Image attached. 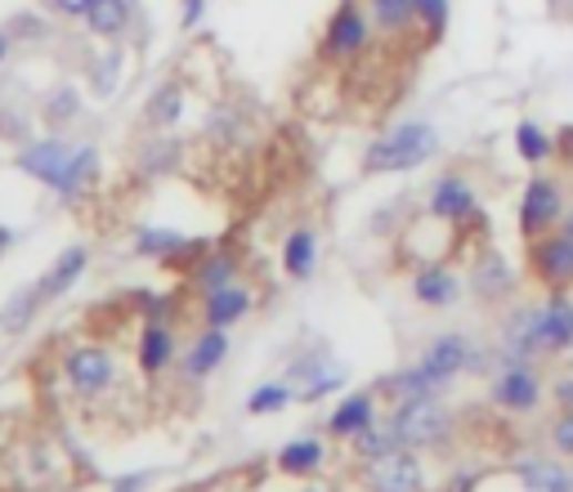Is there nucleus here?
Returning a JSON list of instances; mask_svg holds the SVG:
<instances>
[{
	"instance_id": "obj_13",
	"label": "nucleus",
	"mask_w": 573,
	"mask_h": 492,
	"mask_svg": "<svg viewBox=\"0 0 573 492\" xmlns=\"http://www.w3.org/2000/svg\"><path fill=\"white\" fill-rule=\"evenodd\" d=\"M573 345V305L555 296L542 309V349H569Z\"/></svg>"
},
{
	"instance_id": "obj_31",
	"label": "nucleus",
	"mask_w": 573,
	"mask_h": 492,
	"mask_svg": "<svg viewBox=\"0 0 573 492\" xmlns=\"http://www.w3.org/2000/svg\"><path fill=\"white\" fill-rule=\"evenodd\" d=\"M287 394H291L287 386H260V390L252 394V403H247V408H252V412H274V408H283V403H287Z\"/></svg>"
},
{
	"instance_id": "obj_7",
	"label": "nucleus",
	"mask_w": 573,
	"mask_h": 492,
	"mask_svg": "<svg viewBox=\"0 0 573 492\" xmlns=\"http://www.w3.org/2000/svg\"><path fill=\"white\" fill-rule=\"evenodd\" d=\"M68 377H72V386H76L81 394L108 390V386H112V358H108V349H94V345L76 349V353L68 358Z\"/></svg>"
},
{
	"instance_id": "obj_14",
	"label": "nucleus",
	"mask_w": 573,
	"mask_h": 492,
	"mask_svg": "<svg viewBox=\"0 0 573 492\" xmlns=\"http://www.w3.org/2000/svg\"><path fill=\"white\" fill-rule=\"evenodd\" d=\"M430 211H434L439 219H462V215L475 211V193H471L462 180H439V184H434Z\"/></svg>"
},
{
	"instance_id": "obj_22",
	"label": "nucleus",
	"mask_w": 573,
	"mask_h": 492,
	"mask_svg": "<svg viewBox=\"0 0 573 492\" xmlns=\"http://www.w3.org/2000/svg\"><path fill=\"white\" fill-rule=\"evenodd\" d=\"M318 461H323L318 439H296V443H287L283 457H278V465H283L287 474H309V470H318Z\"/></svg>"
},
{
	"instance_id": "obj_8",
	"label": "nucleus",
	"mask_w": 573,
	"mask_h": 492,
	"mask_svg": "<svg viewBox=\"0 0 573 492\" xmlns=\"http://www.w3.org/2000/svg\"><path fill=\"white\" fill-rule=\"evenodd\" d=\"M462 362H467V340L462 336H439L430 349H426V358H421V372L434 381V390L443 386V381H452L457 372H462Z\"/></svg>"
},
{
	"instance_id": "obj_32",
	"label": "nucleus",
	"mask_w": 573,
	"mask_h": 492,
	"mask_svg": "<svg viewBox=\"0 0 573 492\" xmlns=\"http://www.w3.org/2000/svg\"><path fill=\"white\" fill-rule=\"evenodd\" d=\"M72 112H76V90H68V85L54 90L50 103H45V116H50V121H68Z\"/></svg>"
},
{
	"instance_id": "obj_3",
	"label": "nucleus",
	"mask_w": 573,
	"mask_h": 492,
	"mask_svg": "<svg viewBox=\"0 0 573 492\" xmlns=\"http://www.w3.org/2000/svg\"><path fill=\"white\" fill-rule=\"evenodd\" d=\"M560 184L555 180H546V175H538V180H529V188H524V197H520V228H524V237H542L555 219H560Z\"/></svg>"
},
{
	"instance_id": "obj_41",
	"label": "nucleus",
	"mask_w": 573,
	"mask_h": 492,
	"mask_svg": "<svg viewBox=\"0 0 573 492\" xmlns=\"http://www.w3.org/2000/svg\"><path fill=\"white\" fill-rule=\"evenodd\" d=\"M117 492H140V479H122V488Z\"/></svg>"
},
{
	"instance_id": "obj_39",
	"label": "nucleus",
	"mask_w": 573,
	"mask_h": 492,
	"mask_svg": "<svg viewBox=\"0 0 573 492\" xmlns=\"http://www.w3.org/2000/svg\"><path fill=\"white\" fill-rule=\"evenodd\" d=\"M560 148H564V157L573 162V131H564V140H560Z\"/></svg>"
},
{
	"instance_id": "obj_25",
	"label": "nucleus",
	"mask_w": 573,
	"mask_h": 492,
	"mask_svg": "<svg viewBox=\"0 0 573 492\" xmlns=\"http://www.w3.org/2000/svg\"><path fill=\"white\" fill-rule=\"evenodd\" d=\"M180 107H184V94H180V85H162V90L153 94V103H149L153 126H175Z\"/></svg>"
},
{
	"instance_id": "obj_20",
	"label": "nucleus",
	"mask_w": 573,
	"mask_h": 492,
	"mask_svg": "<svg viewBox=\"0 0 573 492\" xmlns=\"http://www.w3.org/2000/svg\"><path fill=\"white\" fill-rule=\"evenodd\" d=\"M412 291H417V300L421 305H448L452 296H457V283H452V274L448 269H421L417 278H412Z\"/></svg>"
},
{
	"instance_id": "obj_33",
	"label": "nucleus",
	"mask_w": 573,
	"mask_h": 492,
	"mask_svg": "<svg viewBox=\"0 0 573 492\" xmlns=\"http://www.w3.org/2000/svg\"><path fill=\"white\" fill-rule=\"evenodd\" d=\"M117 68H122V54H103V59H99V72H94V90H99V94H112Z\"/></svg>"
},
{
	"instance_id": "obj_1",
	"label": "nucleus",
	"mask_w": 573,
	"mask_h": 492,
	"mask_svg": "<svg viewBox=\"0 0 573 492\" xmlns=\"http://www.w3.org/2000/svg\"><path fill=\"white\" fill-rule=\"evenodd\" d=\"M434 144H439L434 131L421 126V121H412V126H399V131H390L386 140L372 144L368 171H412L434 153Z\"/></svg>"
},
{
	"instance_id": "obj_30",
	"label": "nucleus",
	"mask_w": 573,
	"mask_h": 492,
	"mask_svg": "<svg viewBox=\"0 0 573 492\" xmlns=\"http://www.w3.org/2000/svg\"><path fill=\"white\" fill-rule=\"evenodd\" d=\"M417 19L430 28V37H439L448 23V0H417Z\"/></svg>"
},
{
	"instance_id": "obj_9",
	"label": "nucleus",
	"mask_w": 573,
	"mask_h": 492,
	"mask_svg": "<svg viewBox=\"0 0 573 492\" xmlns=\"http://www.w3.org/2000/svg\"><path fill=\"white\" fill-rule=\"evenodd\" d=\"M68 162H72V153H68L59 140L32 144V148H23V157H19V166H23L28 175H37L41 184H50V188H59V180H63Z\"/></svg>"
},
{
	"instance_id": "obj_37",
	"label": "nucleus",
	"mask_w": 573,
	"mask_h": 492,
	"mask_svg": "<svg viewBox=\"0 0 573 492\" xmlns=\"http://www.w3.org/2000/svg\"><path fill=\"white\" fill-rule=\"evenodd\" d=\"M202 10H206V0H184V28H193L202 19Z\"/></svg>"
},
{
	"instance_id": "obj_5",
	"label": "nucleus",
	"mask_w": 573,
	"mask_h": 492,
	"mask_svg": "<svg viewBox=\"0 0 573 492\" xmlns=\"http://www.w3.org/2000/svg\"><path fill=\"white\" fill-rule=\"evenodd\" d=\"M368 488L372 492H417L421 488V465L412 452H386V457H372V470H368Z\"/></svg>"
},
{
	"instance_id": "obj_43",
	"label": "nucleus",
	"mask_w": 573,
	"mask_h": 492,
	"mask_svg": "<svg viewBox=\"0 0 573 492\" xmlns=\"http://www.w3.org/2000/svg\"><path fill=\"white\" fill-rule=\"evenodd\" d=\"M309 492H314V488H309Z\"/></svg>"
},
{
	"instance_id": "obj_28",
	"label": "nucleus",
	"mask_w": 573,
	"mask_h": 492,
	"mask_svg": "<svg viewBox=\"0 0 573 492\" xmlns=\"http://www.w3.org/2000/svg\"><path fill=\"white\" fill-rule=\"evenodd\" d=\"M399 443H403V439H399L395 426H386V430H372V426H368V430L359 434V452H364V457H386V452H395Z\"/></svg>"
},
{
	"instance_id": "obj_12",
	"label": "nucleus",
	"mask_w": 573,
	"mask_h": 492,
	"mask_svg": "<svg viewBox=\"0 0 573 492\" xmlns=\"http://www.w3.org/2000/svg\"><path fill=\"white\" fill-rule=\"evenodd\" d=\"M85 23L94 37H122L131 28V0H94L85 10Z\"/></svg>"
},
{
	"instance_id": "obj_24",
	"label": "nucleus",
	"mask_w": 573,
	"mask_h": 492,
	"mask_svg": "<svg viewBox=\"0 0 573 492\" xmlns=\"http://www.w3.org/2000/svg\"><path fill=\"white\" fill-rule=\"evenodd\" d=\"M90 175H94V148L72 153V162H68V171H63V180H59V193H63V197H76Z\"/></svg>"
},
{
	"instance_id": "obj_34",
	"label": "nucleus",
	"mask_w": 573,
	"mask_h": 492,
	"mask_svg": "<svg viewBox=\"0 0 573 492\" xmlns=\"http://www.w3.org/2000/svg\"><path fill=\"white\" fill-rule=\"evenodd\" d=\"M551 439H555V448H560V452H569V457H573V408H569V412L555 421Z\"/></svg>"
},
{
	"instance_id": "obj_15",
	"label": "nucleus",
	"mask_w": 573,
	"mask_h": 492,
	"mask_svg": "<svg viewBox=\"0 0 573 492\" xmlns=\"http://www.w3.org/2000/svg\"><path fill=\"white\" fill-rule=\"evenodd\" d=\"M252 309V296L243 291V287H219V291H211V300H206V322L211 327H228V322H238L243 314Z\"/></svg>"
},
{
	"instance_id": "obj_18",
	"label": "nucleus",
	"mask_w": 573,
	"mask_h": 492,
	"mask_svg": "<svg viewBox=\"0 0 573 492\" xmlns=\"http://www.w3.org/2000/svg\"><path fill=\"white\" fill-rule=\"evenodd\" d=\"M372 399L368 394H355V399H346V403H340V412L331 417V434H340V439H346V434H364L368 426H372Z\"/></svg>"
},
{
	"instance_id": "obj_11",
	"label": "nucleus",
	"mask_w": 573,
	"mask_h": 492,
	"mask_svg": "<svg viewBox=\"0 0 573 492\" xmlns=\"http://www.w3.org/2000/svg\"><path fill=\"white\" fill-rule=\"evenodd\" d=\"M81 269H85V246H68V252L54 260V269L41 278V287H37V296L41 300H50V296H63L76 278H81Z\"/></svg>"
},
{
	"instance_id": "obj_38",
	"label": "nucleus",
	"mask_w": 573,
	"mask_h": 492,
	"mask_svg": "<svg viewBox=\"0 0 573 492\" xmlns=\"http://www.w3.org/2000/svg\"><path fill=\"white\" fill-rule=\"evenodd\" d=\"M14 32H23V37H41V23H37L32 14H23V19L14 23Z\"/></svg>"
},
{
	"instance_id": "obj_36",
	"label": "nucleus",
	"mask_w": 573,
	"mask_h": 492,
	"mask_svg": "<svg viewBox=\"0 0 573 492\" xmlns=\"http://www.w3.org/2000/svg\"><path fill=\"white\" fill-rule=\"evenodd\" d=\"M50 6H54L59 14H68V19H85V10L94 6V0H50Z\"/></svg>"
},
{
	"instance_id": "obj_27",
	"label": "nucleus",
	"mask_w": 573,
	"mask_h": 492,
	"mask_svg": "<svg viewBox=\"0 0 573 492\" xmlns=\"http://www.w3.org/2000/svg\"><path fill=\"white\" fill-rule=\"evenodd\" d=\"M390 394H399V399H426V394H434V381L421 372V367H412V372H399V377H390V386H386Z\"/></svg>"
},
{
	"instance_id": "obj_19",
	"label": "nucleus",
	"mask_w": 573,
	"mask_h": 492,
	"mask_svg": "<svg viewBox=\"0 0 573 492\" xmlns=\"http://www.w3.org/2000/svg\"><path fill=\"white\" fill-rule=\"evenodd\" d=\"M171 358H175V336L166 327H149L140 340V367L144 372H162Z\"/></svg>"
},
{
	"instance_id": "obj_26",
	"label": "nucleus",
	"mask_w": 573,
	"mask_h": 492,
	"mask_svg": "<svg viewBox=\"0 0 573 492\" xmlns=\"http://www.w3.org/2000/svg\"><path fill=\"white\" fill-rule=\"evenodd\" d=\"M515 148H520V157H524V162H546L551 140L533 126V121H520V131H515Z\"/></svg>"
},
{
	"instance_id": "obj_6",
	"label": "nucleus",
	"mask_w": 573,
	"mask_h": 492,
	"mask_svg": "<svg viewBox=\"0 0 573 492\" xmlns=\"http://www.w3.org/2000/svg\"><path fill=\"white\" fill-rule=\"evenodd\" d=\"M364 45H368V19H364L355 6L336 10V19L327 23L323 54H327V59H350V54H359Z\"/></svg>"
},
{
	"instance_id": "obj_10",
	"label": "nucleus",
	"mask_w": 573,
	"mask_h": 492,
	"mask_svg": "<svg viewBox=\"0 0 573 492\" xmlns=\"http://www.w3.org/2000/svg\"><path fill=\"white\" fill-rule=\"evenodd\" d=\"M538 394H542V390H538V377L529 372V367H524L520 358H515V362L507 367V372L498 377V403H502V408H511V412H529V408L538 403Z\"/></svg>"
},
{
	"instance_id": "obj_17",
	"label": "nucleus",
	"mask_w": 573,
	"mask_h": 492,
	"mask_svg": "<svg viewBox=\"0 0 573 492\" xmlns=\"http://www.w3.org/2000/svg\"><path fill=\"white\" fill-rule=\"evenodd\" d=\"M224 353H228V340H224V327H215V331H206V336L193 345V353H188V362H184V372H188V377H206L211 367H219Z\"/></svg>"
},
{
	"instance_id": "obj_29",
	"label": "nucleus",
	"mask_w": 573,
	"mask_h": 492,
	"mask_svg": "<svg viewBox=\"0 0 573 492\" xmlns=\"http://www.w3.org/2000/svg\"><path fill=\"white\" fill-rule=\"evenodd\" d=\"M197 283H202L206 291H219V287H228V283H234V260H224V256L206 260V265H202V274H197Z\"/></svg>"
},
{
	"instance_id": "obj_4",
	"label": "nucleus",
	"mask_w": 573,
	"mask_h": 492,
	"mask_svg": "<svg viewBox=\"0 0 573 492\" xmlns=\"http://www.w3.org/2000/svg\"><path fill=\"white\" fill-rule=\"evenodd\" d=\"M529 260H533L542 283H551V287L573 283V237L564 228L551 233V237H533V256Z\"/></svg>"
},
{
	"instance_id": "obj_35",
	"label": "nucleus",
	"mask_w": 573,
	"mask_h": 492,
	"mask_svg": "<svg viewBox=\"0 0 573 492\" xmlns=\"http://www.w3.org/2000/svg\"><path fill=\"white\" fill-rule=\"evenodd\" d=\"M140 246H144V252H175L180 237H171V233H144Z\"/></svg>"
},
{
	"instance_id": "obj_23",
	"label": "nucleus",
	"mask_w": 573,
	"mask_h": 492,
	"mask_svg": "<svg viewBox=\"0 0 573 492\" xmlns=\"http://www.w3.org/2000/svg\"><path fill=\"white\" fill-rule=\"evenodd\" d=\"M372 14L386 32H399L403 23L417 19V0H372Z\"/></svg>"
},
{
	"instance_id": "obj_40",
	"label": "nucleus",
	"mask_w": 573,
	"mask_h": 492,
	"mask_svg": "<svg viewBox=\"0 0 573 492\" xmlns=\"http://www.w3.org/2000/svg\"><path fill=\"white\" fill-rule=\"evenodd\" d=\"M6 54H10V32H0V63H6Z\"/></svg>"
},
{
	"instance_id": "obj_16",
	"label": "nucleus",
	"mask_w": 573,
	"mask_h": 492,
	"mask_svg": "<svg viewBox=\"0 0 573 492\" xmlns=\"http://www.w3.org/2000/svg\"><path fill=\"white\" fill-rule=\"evenodd\" d=\"M520 483L529 492H573V474L560 470L555 461H524L520 465Z\"/></svg>"
},
{
	"instance_id": "obj_2",
	"label": "nucleus",
	"mask_w": 573,
	"mask_h": 492,
	"mask_svg": "<svg viewBox=\"0 0 573 492\" xmlns=\"http://www.w3.org/2000/svg\"><path fill=\"white\" fill-rule=\"evenodd\" d=\"M395 430L403 443L412 448H426V443H439L443 430H448V412L426 394V399H403L399 417H395Z\"/></svg>"
},
{
	"instance_id": "obj_42",
	"label": "nucleus",
	"mask_w": 573,
	"mask_h": 492,
	"mask_svg": "<svg viewBox=\"0 0 573 492\" xmlns=\"http://www.w3.org/2000/svg\"><path fill=\"white\" fill-rule=\"evenodd\" d=\"M564 233H569V237H573V215H569V219H564Z\"/></svg>"
},
{
	"instance_id": "obj_21",
	"label": "nucleus",
	"mask_w": 573,
	"mask_h": 492,
	"mask_svg": "<svg viewBox=\"0 0 573 492\" xmlns=\"http://www.w3.org/2000/svg\"><path fill=\"white\" fill-rule=\"evenodd\" d=\"M314 252H318L314 233H309V228H296V233L287 237V252H283V265H287V274H291V278H305V274L314 269Z\"/></svg>"
}]
</instances>
